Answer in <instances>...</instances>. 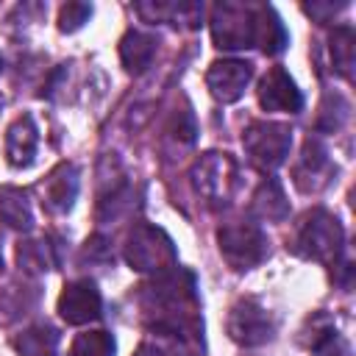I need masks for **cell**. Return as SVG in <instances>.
<instances>
[{
    "label": "cell",
    "instance_id": "28",
    "mask_svg": "<svg viewBox=\"0 0 356 356\" xmlns=\"http://www.w3.org/2000/svg\"><path fill=\"white\" fill-rule=\"evenodd\" d=\"M0 267H3V256H0Z\"/></svg>",
    "mask_w": 356,
    "mask_h": 356
},
{
    "label": "cell",
    "instance_id": "17",
    "mask_svg": "<svg viewBox=\"0 0 356 356\" xmlns=\"http://www.w3.org/2000/svg\"><path fill=\"white\" fill-rule=\"evenodd\" d=\"M0 222L14 231H31L33 225V209L25 189L17 186H0Z\"/></svg>",
    "mask_w": 356,
    "mask_h": 356
},
{
    "label": "cell",
    "instance_id": "9",
    "mask_svg": "<svg viewBox=\"0 0 356 356\" xmlns=\"http://www.w3.org/2000/svg\"><path fill=\"white\" fill-rule=\"evenodd\" d=\"M253 78V64L250 61H242V58H222V61H214L206 72V86L209 92L222 100V103H234L242 97L245 86L250 83Z\"/></svg>",
    "mask_w": 356,
    "mask_h": 356
},
{
    "label": "cell",
    "instance_id": "30",
    "mask_svg": "<svg viewBox=\"0 0 356 356\" xmlns=\"http://www.w3.org/2000/svg\"><path fill=\"white\" fill-rule=\"evenodd\" d=\"M0 67H3V61H0Z\"/></svg>",
    "mask_w": 356,
    "mask_h": 356
},
{
    "label": "cell",
    "instance_id": "15",
    "mask_svg": "<svg viewBox=\"0 0 356 356\" xmlns=\"http://www.w3.org/2000/svg\"><path fill=\"white\" fill-rule=\"evenodd\" d=\"M58 239L56 236H42V239H25L17 245V264L28 273H44L58 267Z\"/></svg>",
    "mask_w": 356,
    "mask_h": 356
},
{
    "label": "cell",
    "instance_id": "12",
    "mask_svg": "<svg viewBox=\"0 0 356 356\" xmlns=\"http://www.w3.org/2000/svg\"><path fill=\"white\" fill-rule=\"evenodd\" d=\"M331 181V159L320 139H306L303 153L295 164V184L300 192H317Z\"/></svg>",
    "mask_w": 356,
    "mask_h": 356
},
{
    "label": "cell",
    "instance_id": "4",
    "mask_svg": "<svg viewBox=\"0 0 356 356\" xmlns=\"http://www.w3.org/2000/svg\"><path fill=\"white\" fill-rule=\"evenodd\" d=\"M189 178L209 206H225L239 186V167L228 153H203L192 164Z\"/></svg>",
    "mask_w": 356,
    "mask_h": 356
},
{
    "label": "cell",
    "instance_id": "22",
    "mask_svg": "<svg viewBox=\"0 0 356 356\" xmlns=\"http://www.w3.org/2000/svg\"><path fill=\"white\" fill-rule=\"evenodd\" d=\"M331 58H334L337 72L350 78V67H353V28L342 25V28L334 31V36H331Z\"/></svg>",
    "mask_w": 356,
    "mask_h": 356
},
{
    "label": "cell",
    "instance_id": "13",
    "mask_svg": "<svg viewBox=\"0 0 356 356\" xmlns=\"http://www.w3.org/2000/svg\"><path fill=\"white\" fill-rule=\"evenodd\" d=\"M78 186H81V181H78V167L75 164H58L50 175H47V181H44V189H42V203L53 211V214H64V211H70L72 209V203H75V197H78Z\"/></svg>",
    "mask_w": 356,
    "mask_h": 356
},
{
    "label": "cell",
    "instance_id": "3",
    "mask_svg": "<svg viewBox=\"0 0 356 356\" xmlns=\"http://www.w3.org/2000/svg\"><path fill=\"white\" fill-rule=\"evenodd\" d=\"M125 261L134 270H139V273H156V275H161V273L178 267V253H175L172 239L161 228H156L150 222H139L128 234Z\"/></svg>",
    "mask_w": 356,
    "mask_h": 356
},
{
    "label": "cell",
    "instance_id": "1",
    "mask_svg": "<svg viewBox=\"0 0 356 356\" xmlns=\"http://www.w3.org/2000/svg\"><path fill=\"white\" fill-rule=\"evenodd\" d=\"M142 312L147 325L167 337L184 353H195L203 339V320L197 314L195 278L178 267L161 273L153 284L142 286Z\"/></svg>",
    "mask_w": 356,
    "mask_h": 356
},
{
    "label": "cell",
    "instance_id": "2",
    "mask_svg": "<svg viewBox=\"0 0 356 356\" xmlns=\"http://www.w3.org/2000/svg\"><path fill=\"white\" fill-rule=\"evenodd\" d=\"M342 225L334 214H328L325 209H314L309 211L295 234V253H300L303 259H314V261H325V264H337L339 253H342Z\"/></svg>",
    "mask_w": 356,
    "mask_h": 356
},
{
    "label": "cell",
    "instance_id": "8",
    "mask_svg": "<svg viewBox=\"0 0 356 356\" xmlns=\"http://www.w3.org/2000/svg\"><path fill=\"white\" fill-rule=\"evenodd\" d=\"M228 334L239 345H264L275 334L273 314L256 298H239L228 314Z\"/></svg>",
    "mask_w": 356,
    "mask_h": 356
},
{
    "label": "cell",
    "instance_id": "29",
    "mask_svg": "<svg viewBox=\"0 0 356 356\" xmlns=\"http://www.w3.org/2000/svg\"><path fill=\"white\" fill-rule=\"evenodd\" d=\"M0 106H3V97H0Z\"/></svg>",
    "mask_w": 356,
    "mask_h": 356
},
{
    "label": "cell",
    "instance_id": "18",
    "mask_svg": "<svg viewBox=\"0 0 356 356\" xmlns=\"http://www.w3.org/2000/svg\"><path fill=\"white\" fill-rule=\"evenodd\" d=\"M253 214L261 217V220H284L289 214V203H286V195L281 189V184L275 178H267L261 181V186L256 189L253 195V203H250Z\"/></svg>",
    "mask_w": 356,
    "mask_h": 356
},
{
    "label": "cell",
    "instance_id": "16",
    "mask_svg": "<svg viewBox=\"0 0 356 356\" xmlns=\"http://www.w3.org/2000/svg\"><path fill=\"white\" fill-rule=\"evenodd\" d=\"M156 56V36L153 33H145V31H128L120 42V58H122V67L134 75L145 72L150 67Z\"/></svg>",
    "mask_w": 356,
    "mask_h": 356
},
{
    "label": "cell",
    "instance_id": "19",
    "mask_svg": "<svg viewBox=\"0 0 356 356\" xmlns=\"http://www.w3.org/2000/svg\"><path fill=\"white\" fill-rule=\"evenodd\" d=\"M289 36L284 22L278 19V14L270 6H259V25H256V47H261L264 53L275 56L286 47Z\"/></svg>",
    "mask_w": 356,
    "mask_h": 356
},
{
    "label": "cell",
    "instance_id": "6",
    "mask_svg": "<svg viewBox=\"0 0 356 356\" xmlns=\"http://www.w3.org/2000/svg\"><path fill=\"white\" fill-rule=\"evenodd\" d=\"M220 253L234 270H250L267 256V236L256 222H225L217 231Z\"/></svg>",
    "mask_w": 356,
    "mask_h": 356
},
{
    "label": "cell",
    "instance_id": "11",
    "mask_svg": "<svg viewBox=\"0 0 356 356\" xmlns=\"http://www.w3.org/2000/svg\"><path fill=\"white\" fill-rule=\"evenodd\" d=\"M259 103L264 111H300L303 108V95L295 86V81L289 78V72L284 67H273L267 70V75L259 81Z\"/></svg>",
    "mask_w": 356,
    "mask_h": 356
},
{
    "label": "cell",
    "instance_id": "23",
    "mask_svg": "<svg viewBox=\"0 0 356 356\" xmlns=\"http://www.w3.org/2000/svg\"><path fill=\"white\" fill-rule=\"evenodd\" d=\"M348 111H350L348 100H342L339 95H328V97L323 100V106H320L317 128H323V131H337V128L348 120Z\"/></svg>",
    "mask_w": 356,
    "mask_h": 356
},
{
    "label": "cell",
    "instance_id": "10",
    "mask_svg": "<svg viewBox=\"0 0 356 356\" xmlns=\"http://www.w3.org/2000/svg\"><path fill=\"white\" fill-rule=\"evenodd\" d=\"M100 309H103L100 289L89 278H78V281L67 284L61 298H58V314L72 325H83L89 320H97Z\"/></svg>",
    "mask_w": 356,
    "mask_h": 356
},
{
    "label": "cell",
    "instance_id": "21",
    "mask_svg": "<svg viewBox=\"0 0 356 356\" xmlns=\"http://www.w3.org/2000/svg\"><path fill=\"white\" fill-rule=\"evenodd\" d=\"M114 348L117 345L108 331H86L75 337L70 356H114Z\"/></svg>",
    "mask_w": 356,
    "mask_h": 356
},
{
    "label": "cell",
    "instance_id": "27",
    "mask_svg": "<svg viewBox=\"0 0 356 356\" xmlns=\"http://www.w3.org/2000/svg\"><path fill=\"white\" fill-rule=\"evenodd\" d=\"M134 356H172L170 350H164L161 345H153V342H142L139 348H136V353Z\"/></svg>",
    "mask_w": 356,
    "mask_h": 356
},
{
    "label": "cell",
    "instance_id": "20",
    "mask_svg": "<svg viewBox=\"0 0 356 356\" xmlns=\"http://www.w3.org/2000/svg\"><path fill=\"white\" fill-rule=\"evenodd\" d=\"M56 345H58V331L47 323L33 325L14 339V348L19 356H53Z\"/></svg>",
    "mask_w": 356,
    "mask_h": 356
},
{
    "label": "cell",
    "instance_id": "25",
    "mask_svg": "<svg viewBox=\"0 0 356 356\" xmlns=\"http://www.w3.org/2000/svg\"><path fill=\"white\" fill-rule=\"evenodd\" d=\"M89 17H92V6L89 3H67L58 11V28L61 31H78Z\"/></svg>",
    "mask_w": 356,
    "mask_h": 356
},
{
    "label": "cell",
    "instance_id": "7",
    "mask_svg": "<svg viewBox=\"0 0 356 356\" xmlns=\"http://www.w3.org/2000/svg\"><path fill=\"white\" fill-rule=\"evenodd\" d=\"M242 145L250 156V161L261 170H275L278 164H284V159L289 156L292 147V128L284 122H267V120H256L245 128L242 134Z\"/></svg>",
    "mask_w": 356,
    "mask_h": 356
},
{
    "label": "cell",
    "instance_id": "26",
    "mask_svg": "<svg viewBox=\"0 0 356 356\" xmlns=\"http://www.w3.org/2000/svg\"><path fill=\"white\" fill-rule=\"evenodd\" d=\"M83 259H89V261H108V259H111L108 239H106V236H92V239H86V245H83Z\"/></svg>",
    "mask_w": 356,
    "mask_h": 356
},
{
    "label": "cell",
    "instance_id": "5",
    "mask_svg": "<svg viewBox=\"0 0 356 356\" xmlns=\"http://www.w3.org/2000/svg\"><path fill=\"white\" fill-rule=\"evenodd\" d=\"M259 6L248 3H220L211 11V39L222 50H239L256 44Z\"/></svg>",
    "mask_w": 356,
    "mask_h": 356
},
{
    "label": "cell",
    "instance_id": "14",
    "mask_svg": "<svg viewBox=\"0 0 356 356\" xmlns=\"http://www.w3.org/2000/svg\"><path fill=\"white\" fill-rule=\"evenodd\" d=\"M39 147V128L31 114L17 117L6 134V156L14 167H28Z\"/></svg>",
    "mask_w": 356,
    "mask_h": 356
},
{
    "label": "cell",
    "instance_id": "24",
    "mask_svg": "<svg viewBox=\"0 0 356 356\" xmlns=\"http://www.w3.org/2000/svg\"><path fill=\"white\" fill-rule=\"evenodd\" d=\"M167 134H170L178 145H192V142H195V134H197L192 111H189V108L175 111V114H172V120H170V125H167Z\"/></svg>",
    "mask_w": 356,
    "mask_h": 356
}]
</instances>
